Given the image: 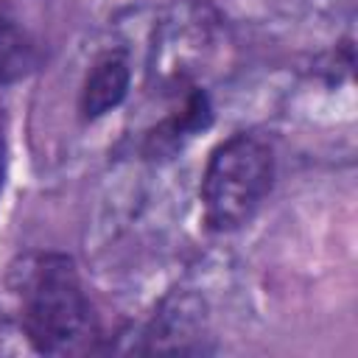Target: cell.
Returning a JSON list of instances; mask_svg holds the SVG:
<instances>
[{
    "mask_svg": "<svg viewBox=\"0 0 358 358\" xmlns=\"http://www.w3.org/2000/svg\"><path fill=\"white\" fill-rule=\"evenodd\" d=\"M20 319L28 341L45 355L84 352L98 336L92 305L64 255H34L14 268Z\"/></svg>",
    "mask_w": 358,
    "mask_h": 358,
    "instance_id": "1",
    "label": "cell"
},
{
    "mask_svg": "<svg viewBox=\"0 0 358 358\" xmlns=\"http://www.w3.org/2000/svg\"><path fill=\"white\" fill-rule=\"evenodd\" d=\"M274 182V154L255 134H235L224 140L204 171L201 201L210 229L229 232L246 224Z\"/></svg>",
    "mask_w": 358,
    "mask_h": 358,
    "instance_id": "2",
    "label": "cell"
},
{
    "mask_svg": "<svg viewBox=\"0 0 358 358\" xmlns=\"http://www.w3.org/2000/svg\"><path fill=\"white\" fill-rule=\"evenodd\" d=\"M129 92V62L123 53H106L101 56L81 90V115L87 120H95L115 109Z\"/></svg>",
    "mask_w": 358,
    "mask_h": 358,
    "instance_id": "3",
    "label": "cell"
},
{
    "mask_svg": "<svg viewBox=\"0 0 358 358\" xmlns=\"http://www.w3.org/2000/svg\"><path fill=\"white\" fill-rule=\"evenodd\" d=\"M34 67V48L22 31L0 17V84L22 78Z\"/></svg>",
    "mask_w": 358,
    "mask_h": 358,
    "instance_id": "4",
    "label": "cell"
},
{
    "mask_svg": "<svg viewBox=\"0 0 358 358\" xmlns=\"http://www.w3.org/2000/svg\"><path fill=\"white\" fill-rule=\"evenodd\" d=\"M207 123H210V101H207L204 92H193V95L187 98L185 109H182L176 117H171L168 123H162V126L151 134V143L157 145V151L162 148V143H168V148H173L185 134L199 131V129H204Z\"/></svg>",
    "mask_w": 358,
    "mask_h": 358,
    "instance_id": "5",
    "label": "cell"
},
{
    "mask_svg": "<svg viewBox=\"0 0 358 358\" xmlns=\"http://www.w3.org/2000/svg\"><path fill=\"white\" fill-rule=\"evenodd\" d=\"M3 176H6V148H3V140H0V187H3Z\"/></svg>",
    "mask_w": 358,
    "mask_h": 358,
    "instance_id": "6",
    "label": "cell"
}]
</instances>
